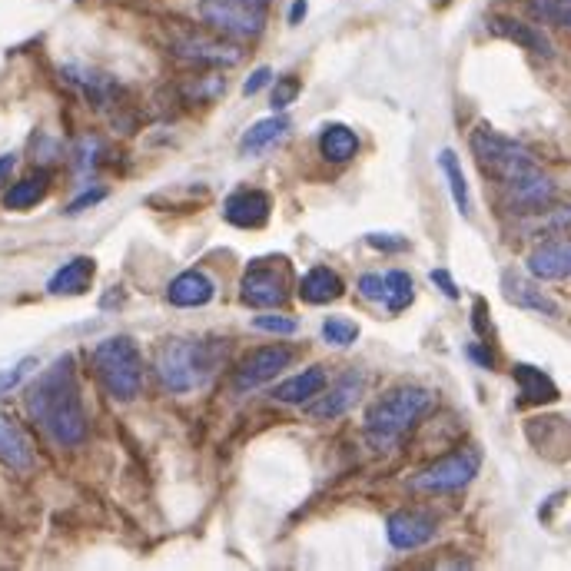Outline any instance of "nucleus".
<instances>
[{"label": "nucleus", "mask_w": 571, "mask_h": 571, "mask_svg": "<svg viewBox=\"0 0 571 571\" xmlns=\"http://www.w3.org/2000/svg\"><path fill=\"white\" fill-rule=\"evenodd\" d=\"M319 153L329 163H346L359 153V137L349 127H342V123H332V127L323 130V137H319Z\"/></svg>", "instance_id": "25"}, {"label": "nucleus", "mask_w": 571, "mask_h": 571, "mask_svg": "<svg viewBox=\"0 0 571 571\" xmlns=\"http://www.w3.org/2000/svg\"><path fill=\"white\" fill-rule=\"evenodd\" d=\"M323 339L329 346H352L359 339V326L346 316H329L323 323Z\"/></svg>", "instance_id": "31"}, {"label": "nucleus", "mask_w": 571, "mask_h": 571, "mask_svg": "<svg viewBox=\"0 0 571 571\" xmlns=\"http://www.w3.org/2000/svg\"><path fill=\"white\" fill-rule=\"evenodd\" d=\"M34 366H37L34 359H24V362H17L14 369H4V372H0V396H4V392H10V389H17L20 382L27 379V372L34 369Z\"/></svg>", "instance_id": "33"}, {"label": "nucleus", "mask_w": 571, "mask_h": 571, "mask_svg": "<svg viewBox=\"0 0 571 571\" xmlns=\"http://www.w3.org/2000/svg\"><path fill=\"white\" fill-rule=\"evenodd\" d=\"M359 293L362 299H369V303H382V276L366 273L359 279Z\"/></svg>", "instance_id": "36"}, {"label": "nucleus", "mask_w": 571, "mask_h": 571, "mask_svg": "<svg viewBox=\"0 0 571 571\" xmlns=\"http://www.w3.org/2000/svg\"><path fill=\"white\" fill-rule=\"evenodd\" d=\"M253 329L279 332V336H293V332L299 329V319H293V316H256L253 319Z\"/></svg>", "instance_id": "32"}, {"label": "nucleus", "mask_w": 571, "mask_h": 571, "mask_svg": "<svg viewBox=\"0 0 571 571\" xmlns=\"http://www.w3.org/2000/svg\"><path fill=\"white\" fill-rule=\"evenodd\" d=\"M472 143V153H475V160H479L482 166V173H489L495 176L498 183H508V180H515V176H522L528 170H535V157L528 153L522 143H515V140H508L502 137V133H495L489 127H479L469 137Z\"/></svg>", "instance_id": "5"}, {"label": "nucleus", "mask_w": 571, "mask_h": 571, "mask_svg": "<svg viewBox=\"0 0 571 571\" xmlns=\"http://www.w3.org/2000/svg\"><path fill=\"white\" fill-rule=\"evenodd\" d=\"M489 30H492L495 37L512 40V44L532 50V54L545 57V60L555 54L552 40H548L542 30L532 27V24H522V20H515V17H492V20H489Z\"/></svg>", "instance_id": "18"}, {"label": "nucleus", "mask_w": 571, "mask_h": 571, "mask_svg": "<svg viewBox=\"0 0 571 571\" xmlns=\"http://www.w3.org/2000/svg\"><path fill=\"white\" fill-rule=\"evenodd\" d=\"M27 409L40 422V429H44L57 445L74 449V445L87 439V415H83V402H80V389H77V376H74V359L60 356L54 366L37 379V386L30 389V396H27Z\"/></svg>", "instance_id": "1"}, {"label": "nucleus", "mask_w": 571, "mask_h": 571, "mask_svg": "<svg viewBox=\"0 0 571 571\" xmlns=\"http://www.w3.org/2000/svg\"><path fill=\"white\" fill-rule=\"evenodd\" d=\"M299 97V80H279V87L273 90V97H269V103H273V110H286L289 103H293Z\"/></svg>", "instance_id": "34"}, {"label": "nucleus", "mask_w": 571, "mask_h": 571, "mask_svg": "<svg viewBox=\"0 0 571 571\" xmlns=\"http://www.w3.org/2000/svg\"><path fill=\"white\" fill-rule=\"evenodd\" d=\"M326 369L323 366H313V369H303L296 376H289L283 386H276L273 399L276 402H286V406H306L309 399H316L319 392L326 389Z\"/></svg>", "instance_id": "20"}, {"label": "nucleus", "mask_w": 571, "mask_h": 571, "mask_svg": "<svg viewBox=\"0 0 571 571\" xmlns=\"http://www.w3.org/2000/svg\"><path fill=\"white\" fill-rule=\"evenodd\" d=\"M528 273L545 283H558V279L571 276V236H558V240H545L528 253Z\"/></svg>", "instance_id": "14"}, {"label": "nucleus", "mask_w": 571, "mask_h": 571, "mask_svg": "<svg viewBox=\"0 0 571 571\" xmlns=\"http://www.w3.org/2000/svg\"><path fill=\"white\" fill-rule=\"evenodd\" d=\"M366 243L376 246V249H382V253H396V249L402 253V249H409V243L402 240V236H392V233H369Z\"/></svg>", "instance_id": "35"}, {"label": "nucleus", "mask_w": 571, "mask_h": 571, "mask_svg": "<svg viewBox=\"0 0 571 571\" xmlns=\"http://www.w3.org/2000/svg\"><path fill=\"white\" fill-rule=\"evenodd\" d=\"M432 283L439 286L449 299H459V286H455V279L445 273V269H432Z\"/></svg>", "instance_id": "37"}, {"label": "nucleus", "mask_w": 571, "mask_h": 571, "mask_svg": "<svg viewBox=\"0 0 571 571\" xmlns=\"http://www.w3.org/2000/svg\"><path fill=\"white\" fill-rule=\"evenodd\" d=\"M303 17H306V0H293V7H289V24L299 27Z\"/></svg>", "instance_id": "41"}, {"label": "nucleus", "mask_w": 571, "mask_h": 571, "mask_svg": "<svg viewBox=\"0 0 571 571\" xmlns=\"http://www.w3.org/2000/svg\"><path fill=\"white\" fill-rule=\"evenodd\" d=\"M342 276L336 269L329 266H313L309 273L303 276V283H299V296H303V303L309 306H326L332 299L342 296Z\"/></svg>", "instance_id": "22"}, {"label": "nucleus", "mask_w": 571, "mask_h": 571, "mask_svg": "<svg viewBox=\"0 0 571 571\" xmlns=\"http://www.w3.org/2000/svg\"><path fill=\"white\" fill-rule=\"evenodd\" d=\"M502 293L512 306L518 309H532V313H542V316H558V303H552L542 289L535 283H528L525 276H518L515 269H505L502 273Z\"/></svg>", "instance_id": "17"}, {"label": "nucleus", "mask_w": 571, "mask_h": 571, "mask_svg": "<svg viewBox=\"0 0 571 571\" xmlns=\"http://www.w3.org/2000/svg\"><path fill=\"white\" fill-rule=\"evenodd\" d=\"M512 376L518 382V389H522L525 402H555L558 399V386L552 382V376L542 372L538 366H525V362H518V366L512 369Z\"/></svg>", "instance_id": "24"}, {"label": "nucleus", "mask_w": 571, "mask_h": 571, "mask_svg": "<svg viewBox=\"0 0 571 571\" xmlns=\"http://www.w3.org/2000/svg\"><path fill=\"white\" fill-rule=\"evenodd\" d=\"M386 535H389L392 548H399V552H412V548H422V545L432 542L435 522L429 515H419V512H396L389 518Z\"/></svg>", "instance_id": "15"}, {"label": "nucleus", "mask_w": 571, "mask_h": 571, "mask_svg": "<svg viewBox=\"0 0 571 571\" xmlns=\"http://www.w3.org/2000/svg\"><path fill=\"white\" fill-rule=\"evenodd\" d=\"M93 369L113 399L130 402L143 389V356L130 336H110L93 349Z\"/></svg>", "instance_id": "4"}, {"label": "nucleus", "mask_w": 571, "mask_h": 571, "mask_svg": "<svg viewBox=\"0 0 571 571\" xmlns=\"http://www.w3.org/2000/svg\"><path fill=\"white\" fill-rule=\"evenodd\" d=\"M0 462L14 472L34 469V445H30L27 432L10 415H0Z\"/></svg>", "instance_id": "16"}, {"label": "nucleus", "mask_w": 571, "mask_h": 571, "mask_svg": "<svg viewBox=\"0 0 571 571\" xmlns=\"http://www.w3.org/2000/svg\"><path fill=\"white\" fill-rule=\"evenodd\" d=\"M173 54L193 64H210V67H236L243 60V50L230 44V40H216L203 34H183L173 44Z\"/></svg>", "instance_id": "12"}, {"label": "nucleus", "mask_w": 571, "mask_h": 571, "mask_svg": "<svg viewBox=\"0 0 571 571\" xmlns=\"http://www.w3.org/2000/svg\"><path fill=\"white\" fill-rule=\"evenodd\" d=\"M532 14L542 17L545 24L571 30V0H532Z\"/></svg>", "instance_id": "30"}, {"label": "nucleus", "mask_w": 571, "mask_h": 571, "mask_svg": "<svg viewBox=\"0 0 571 571\" xmlns=\"http://www.w3.org/2000/svg\"><path fill=\"white\" fill-rule=\"evenodd\" d=\"M289 362H293V349H289V346H263V349H253V352H249V356L240 362V369H236L233 386L240 389V392L266 386V382H273L283 369H289Z\"/></svg>", "instance_id": "10"}, {"label": "nucleus", "mask_w": 571, "mask_h": 571, "mask_svg": "<svg viewBox=\"0 0 571 571\" xmlns=\"http://www.w3.org/2000/svg\"><path fill=\"white\" fill-rule=\"evenodd\" d=\"M103 196H107V190H90V193H83V196H77V200L67 206V213H70V216H74V213H83V210H87V206L100 203Z\"/></svg>", "instance_id": "38"}, {"label": "nucleus", "mask_w": 571, "mask_h": 571, "mask_svg": "<svg viewBox=\"0 0 571 571\" xmlns=\"http://www.w3.org/2000/svg\"><path fill=\"white\" fill-rule=\"evenodd\" d=\"M269 77H273V70L269 67H259V70H253V74H249V80H246V93H259L269 83Z\"/></svg>", "instance_id": "39"}, {"label": "nucleus", "mask_w": 571, "mask_h": 571, "mask_svg": "<svg viewBox=\"0 0 571 571\" xmlns=\"http://www.w3.org/2000/svg\"><path fill=\"white\" fill-rule=\"evenodd\" d=\"M412 299H415V283L406 269H392V273L382 276V303H386L389 313L409 309Z\"/></svg>", "instance_id": "27"}, {"label": "nucleus", "mask_w": 571, "mask_h": 571, "mask_svg": "<svg viewBox=\"0 0 571 571\" xmlns=\"http://www.w3.org/2000/svg\"><path fill=\"white\" fill-rule=\"evenodd\" d=\"M216 296V286L210 276L203 273H180L166 289V299L176 306V309H196V306H206L210 299Z\"/></svg>", "instance_id": "19"}, {"label": "nucleus", "mask_w": 571, "mask_h": 571, "mask_svg": "<svg viewBox=\"0 0 571 571\" xmlns=\"http://www.w3.org/2000/svg\"><path fill=\"white\" fill-rule=\"evenodd\" d=\"M93 273H97L93 259L90 256H77V259H70V263H64L54 276H50L47 289L54 296H80V293H87V289H90Z\"/></svg>", "instance_id": "21"}, {"label": "nucleus", "mask_w": 571, "mask_h": 571, "mask_svg": "<svg viewBox=\"0 0 571 571\" xmlns=\"http://www.w3.org/2000/svg\"><path fill=\"white\" fill-rule=\"evenodd\" d=\"M14 153H7V157H0V183H4L7 180V176H10V170H14Z\"/></svg>", "instance_id": "42"}, {"label": "nucleus", "mask_w": 571, "mask_h": 571, "mask_svg": "<svg viewBox=\"0 0 571 571\" xmlns=\"http://www.w3.org/2000/svg\"><path fill=\"white\" fill-rule=\"evenodd\" d=\"M469 356H472L475 362H479V366H482V369H492V366H495L492 352H485V349L479 346V342H475V346H469Z\"/></svg>", "instance_id": "40"}, {"label": "nucleus", "mask_w": 571, "mask_h": 571, "mask_svg": "<svg viewBox=\"0 0 571 571\" xmlns=\"http://www.w3.org/2000/svg\"><path fill=\"white\" fill-rule=\"evenodd\" d=\"M502 186H505V203L512 213L535 216V213H545L548 206L555 203V183L542 166H535V170L515 176V180H508Z\"/></svg>", "instance_id": "9"}, {"label": "nucleus", "mask_w": 571, "mask_h": 571, "mask_svg": "<svg viewBox=\"0 0 571 571\" xmlns=\"http://www.w3.org/2000/svg\"><path fill=\"white\" fill-rule=\"evenodd\" d=\"M279 259H263L253 263L243 276V303L253 309H273L289 299V276L286 266H276Z\"/></svg>", "instance_id": "8"}, {"label": "nucleus", "mask_w": 571, "mask_h": 571, "mask_svg": "<svg viewBox=\"0 0 571 571\" xmlns=\"http://www.w3.org/2000/svg\"><path fill=\"white\" fill-rule=\"evenodd\" d=\"M435 396L422 386H399L386 392L382 399H376L366 412V435L376 449H389L396 445L402 435L419 419L432 412Z\"/></svg>", "instance_id": "2"}, {"label": "nucleus", "mask_w": 571, "mask_h": 571, "mask_svg": "<svg viewBox=\"0 0 571 571\" xmlns=\"http://www.w3.org/2000/svg\"><path fill=\"white\" fill-rule=\"evenodd\" d=\"M439 166L445 173V180H449V193L455 206H459L462 216H472V196H469V183H465V173H462V163L455 157L452 150H442L439 153Z\"/></svg>", "instance_id": "28"}, {"label": "nucleus", "mask_w": 571, "mask_h": 571, "mask_svg": "<svg viewBox=\"0 0 571 571\" xmlns=\"http://www.w3.org/2000/svg\"><path fill=\"white\" fill-rule=\"evenodd\" d=\"M269 210H273V200L263 190H236L223 203L226 223L236 230H263L269 223Z\"/></svg>", "instance_id": "13"}, {"label": "nucleus", "mask_w": 571, "mask_h": 571, "mask_svg": "<svg viewBox=\"0 0 571 571\" xmlns=\"http://www.w3.org/2000/svg\"><path fill=\"white\" fill-rule=\"evenodd\" d=\"M479 465H482V452L475 449V445H465V449L445 455V459L429 465V469H422L409 485L415 492H429V495L459 492L479 475Z\"/></svg>", "instance_id": "7"}, {"label": "nucleus", "mask_w": 571, "mask_h": 571, "mask_svg": "<svg viewBox=\"0 0 571 571\" xmlns=\"http://www.w3.org/2000/svg\"><path fill=\"white\" fill-rule=\"evenodd\" d=\"M47 190H50V176L47 173L27 176V180L14 183L4 193V206H7V210H30V206H37L40 200H44Z\"/></svg>", "instance_id": "26"}, {"label": "nucleus", "mask_w": 571, "mask_h": 571, "mask_svg": "<svg viewBox=\"0 0 571 571\" xmlns=\"http://www.w3.org/2000/svg\"><path fill=\"white\" fill-rule=\"evenodd\" d=\"M200 17L226 37L253 40L266 27V0H200Z\"/></svg>", "instance_id": "6"}, {"label": "nucleus", "mask_w": 571, "mask_h": 571, "mask_svg": "<svg viewBox=\"0 0 571 571\" xmlns=\"http://www.w3.org/2000/svg\"><path fill=\"white\" fill-rule=\"evenodd\" d=\"M366 372H359V369H352L346 372L336 386H332L329 392L323 389L316 399H309V415L313 419H342V415H349L352 409L359 406V399H362V392H366Z\"/></svg>", "instance_id": "11"}, {"label": "nucleus", "mask_w": 571, "mask_h": 571, "mask_svg": "<svg viewBox=\"0 0 571 571\" xmlns=\"http://www.w3.org/2000/svg\"><path fill=\"white\" fill-rule=\"evenodd\" d=\"M67 74V80L70 83H77V87L87 93V97L97 103V107H103V103H107V93L110 90H117L113 87V80L107 77V74H97V70H87V67H67L64 70Z\"/></svg>", "instance_id": "29"}, {"label": "nucleus", "mask_w": 571, "mask_h": 571, "mask_svg": "<svg viewBox=\"0 0 571 571\" xmlns=\"http://www.w3.org/2000/svg\"><path fill=\"white\" fill-rule=\"evenodd\" d=\"M220 352L203 339H170L157 356V372L170 392H193L213 376Z\"/></svg>", "instance_id": "3"}, {"label": "nucleus", "mask_w": 571, "mask_h": 571, "mask_svg": "<svg viewBox=\"0 0 571 571\" xmlns=\"http://www.w3.org/2000/svg\"><path fill=\"white\" fill-rule=\"evenodd\" d=\"M286 133H289V120L286 117H266V120L253 123V127L243 133L240 150L246 153V157H256V153H263V150L273 147V143L283 140Z\"/></svg>", "instance_id": "23"}]
</instances>
